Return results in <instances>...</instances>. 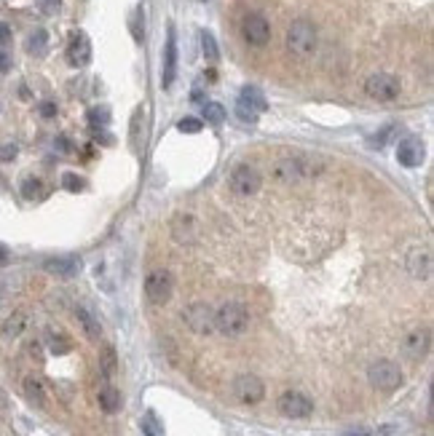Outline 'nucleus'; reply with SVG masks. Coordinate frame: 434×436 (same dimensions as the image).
Wrapping results in <instances>:
<instances>
[{
    "label": "nucleus",
    "instance_id": "f257e3e1",
    "mask_svg": "<svg viewBox=\"0 0 434 436\" xmlns=\"http://www.w3.org/2000/svg\"><path fill=\"white\" fill-rule=\"evenodd\" d=\"M247 327H250V311L241 302H223L215 311V330L225 335V337H239V335L247 332Z\"/></svg>",
    "mask_w": 434,
    "mask_h": 436
},
{
    "label": "nucleus",
    "instance_id": "f03ea898",
    "mask_svg": "<svg viewBox=\"0 0 434 436\" xmlns=\"http://www.w3.org/2000/svg\"><path fill=\"white\" fill-rule=\"evenodd\" d=\"M316 43H319V35H316V27L308 19H295L287 27V48L300 59H308L316 51Z\"/></svg>",
    "mask_w": 434,
    "mask_h": 436
},
{
    "label": "nucleus",
    "instance_id": "7ed1b4c3",
    "mask_svg": "<svg viewBox=\"0 0 434 436\" xmlns=\"http://www.w3.org/2000/svg\"><path fill=\"white\" fill-rule=\"evenodd\" d=\"M367 380H370V386L375 391L391 393L402 386V370H400V364H394L391 359H378L370 364Z\"/></svg>",
    "mask_w": 434,
    "mask_h": 436
},
{
    "label": "nucleus",
    "instance_id": "20e7f679",
    "mask_svg": "<svg viewBox=\"0 0 434 436\" xmlns=\"http://www.w3.org/2000/svg\"><path fill=\"white\" fill-rule=\"evenodd\" d=\"M308 174H311V169L298 155H285L271 169V177L276 182H282V185H300Z\"/></svg>",
    "mask_w": 434,
    "mask_h": 436
},
{
    "label": "nucleus",
    "instance_id": "39448f33",
    "mask_svg": "<svg viewBox=\"0 0 434 436\" xmlns=\"http://www.w3.org/2000/svg\"><path fill=\"white\" fill-rule=\"evenodd\" d=\"M172 292H175V279L166 268H153L145 279V297L153 305H164L172 300Z\"/></svg>",
    "mask_w": 434,
    "mask_h": 436
},
{
    "label": "nucleus",
    "instance_id": "423d86ee",
    "mask_svg": "<svg viewBox=\"0 0 434 436\" xmlns=\"http://www.w3.org/2000/svg\"><path fill=\"white\" fill-rule=\"evenodd\" d=\"M182 321H185V327L194 335H201V337H207V335L215 332V311L207 302H191L182 311Z\"/></svg>",
    "mask_w": 434,
    "mask_h": 436
},
{
    "label": "nucleus",
    "instance_id": "0eeeda50",
    "mask_svg": "<svg viewBox=\"0 0 434 436\" xmlns=\"http://www.w3.org/2000/svg\"><path fill=\"white\" fill-rule=\"evenodd\" d=\"M365 91L370 99H378V102H394L400 97V78L391 76V73H373V76L365 80Z\"/></svg>",
    "mask_w": 434,
    "mask_h": 436
},
{
    "label": "nucleus",
    "instance_id": "6e6552de",
    "mask_svg": "<svg viewBox=\"0 0 434 436\" xmlns=\"http://www.w3.org/2000/svg\"><path fill=\"white\" fill-rule=\"evenodd\" d=\"M269 110V102H266V97H263V91L255 89V86H244L239 94V102H236V115L239 120L244 123H255L260 113H266Z\"/></svg>",
    "mask_w": 434,
    "mask_h": 436
},
{
    "label": "nucleus",
    "instance_id": "1a4fd4ad",
    "mask_svg": "<svg viewBox=\"0 0 434 436\" xmlns=\"http://www.w3.org/2000/svg\"><path fill=\"white\" fill-rule=\"evenodd\" d=\"M231 190L236 193V196L247 198V196H255L257 190H260V185H263V177H260V171L250 164H239L233 171H231Z\"/></svg>",
    "mask_w": 434,
    "mask_h": 436
},
{
    "label": "nucleus",
    "instance_id": "9d476101",
    "mask_svg": "<svg viewBox=\"0 0 434 436\" xmlns=\"http://www.w3.org/2000/svg\"><path fill=\"white\" fill-rule=\"evenodd\" d=\"M276 407H279V412L285 418H290V421H303V418H308L314 412V402L300 391H285L279 396Z\"/></svg>",
    "mask_w": 434,
    "mask_h": 436
},
{
    "label": "nucleus",
    "instance_id": "9b49d317",
    "mask_svg": "<svg viewBox=\"0 0 434 436\" xmlns=\"http://www.w3.org/2000/svg\"><path fill=\"white\" fill-rule=\"evenodd\" d=\"M233 396L241 405H260L266 399V386L257 375H239L233 380Z\"/></svg>",
    "mask_w": 434,
    "mask_h": 436
},
{
    "label": "nucleus",
    "instance_id": "f8f14e48",
    "mask_svg": "<svg viewBox=\"0 0 434 436\" xmlns=\"http://www.w3.org/2000/svg\"><path fill=\"white\" fill-rule=\"evenodd\" d=\"M241 35L250 45H266L271 41V24L263 14H247L241 19Z\"/></svg>",
    "mask_w": 434,
    "mask_h": 436
},
{
    "label": "nucleus",
    "instance_id": "ddd939ff",
    "mask_svg": "<svg viewBox=\"0 0 434 436\" xmlns=\"http://www.w3.org/2000/svg\"><path fill=\"white\" fill-rule=\"evenodd\" d=\"M432 348V332L426 327H419V330L407 332L402 340V353L410 361H421Z\"/></svg>",
    "mask_w": 434,
    "mask_h": 436
},
{
    "label": "nucleus",
    "instance_id": "4468645a",
    "mask_svg": "<svg viewBox=\"0 0 434 436\" xmlns=\"http://www.w3.org/2000/svg\"><path fill=\"white\" fill-rule=\"evenodd\" d=\"M405 268L407 273L413 276V279H421V281H426L429 276H432V252L426 249V246H413L407 257H405Z\"/></svg>",
    "mask_w": 434,
    "mask_h": 436
},
{
    "label": "nucleus",
    "instance_id": "2eb2a0df",
    "mask_svg": "<svg viewBox=\"0 0 434 436\" xmlns=\"http://www.w3.org/2000/svg\"><path fill=\"white\" fill-rule=\"evenodd\" d=\"M67 62L73 67H86L91 62V41L86 32H73L70 35V43H67Z\"/></svg>",
    "mask_w": 434,
    "mask_h": 436
},
{
    "label": "nucleus",
    "instance_id": "dca6fc26",
    "mask_svg": "<svg viewBox=\"0 0 434 436\" xmlns=\"http://www.w3.org/2000/svg\"><path fill=\"white\" fill-rule=\"evenodd\" d=\"M172 239L177 241V244H196V239H198V223H196L194 214L180 211L172 220Z\"/></svg>",
    "mask_w": 434,
    "mask_h": 436
},
{
    "label": "nucleus",
    "instance_id": "f3484780",
    "mask_svg": "<svg viewBox=\"0 0 434 436\" xmlns=\"http://www.w3.org/2000/svg\"><path fill=\"white\" fill-rule=\"evenodd\" d=\"M397 161L405 166V169H416V166L423 164V142L416 139V136H407L397 145Z\"/></svg>",
    "mask_w": 434,
    "mask_h": 436
},
{
    "label": "nucleus",
    "instance_id": "a211bd4d",
    "mask_svg": "<svg viewBox=\"0 0 434 436\" xmlns=\"http://www.w3.org/2000/svg\"><path fill=\"white\" fill-rule=\"evenodd\" d=\"M43 268L51 276H57V279H75L78 273H81V257L75 255H65V257H51V260H46Z\"/></svg>",
    "mask_w": 434,
    "mask_h": 436
},
{
    "label": "nucleus",
    "instance_id": "6ab92c4d",
    "mask_svg": "<svg viewBox=\"0 0 434 436\" xmlns=\"http://www.w3.org/2000/svg\"><path fill=\"white\" fill-rule=\"evenodd\" d=\"M177 76V35L175 27H169V38H166V51H164V76H161V86L169 89Z\"/></svg>",
    "mask_w": 434,
    "mask_h": 436
},
{
    "label": "nucleus",
    "instance_id": "aec40b11",
    "mask_svg": "<svg viewBox=\"0 0 434 436\" xmlns=\"http://www.w3.org/2000/svg\"><path fill=\"white\" fill-rule=\"evenodd\" d=\"M75 318H78V324L83 327V332H86V337H89V340H100L102 327H100V321L94 318L91 311H86L83 305H78V308H75Z\"/></svg>",
    "mask_w": 434,
    "mask_h": 436
},
{
    "label": "nucleus",
    "instance_id": "412c9836",
    "mask_svg": "<svg viewBox=\"0 0 434 436\" xmlns=\"http://www.w3.org/2000/svg\"><path fill=\"white\" fill-rule=\"evenodd\" d=\"M25 396H27V402L35 407H46L48 405V393H46V386L38 380V377H27L25 380Z\"/></svg>",
    "mask_w": 434,
    "mask_h": 436
},
{
    "label": "nucleus",
    "instance_id": "4be33fe9",
    "mask_svg": "<svg viewBox=\"0 0 434 436\" xmlns=\"http://www.w3.org/2000/svg\"><path fill=\"white\" fill-rule=\"evenodd\" d=\"M25 330H27V314L25 311H14L11 316L3 321V337H8V340L19 337Z\"/></svg>",
    "mask_w": 434,
    "mask_h": 436
},
{
    "label": "nucleus",
    "instance_id": "5701e85b",
    "mask_svg": "<svg viewBox=\"0 0 434 436\" xmlns=\"http://www.w3.org/2000/svg\"><path fill=\"white\" fill-rule=\"evenodd\" d=\"M25 48H27V54H32V57H43L46 51H48V32L32 30L27 35V41H25Z\"/></svg>",
    "mask_w": 434,
    "mask_h": 436
},
{
    "label": "nucleus",
    "instance_id": "b1692460",
    "mask_svg": "<svg viewBox=\"0 0 434 436\" xmlns=\"http://www.w3.org/2000/svg\"><path fill=\"white\" fill-rule=\"evenodd\" d=\"M97 402L105 412H118L121 409V391L113 388V386H102L100 393H97Z\"/></svg>",
    "mask_w": 434,
    "mask_h": 436
},
{
    "label": "nucleus",
    "instance_id": "393cba45",
    "mask_svg": "<svg viewBox=\"0 0 434 436\" xmlns=\"http://www.w3.org/2000/svg\"><path fill=\"white\" fill-rule=\"evenodd\" d=\"M46 343H48V351H51V353H57V356L67 353V351L73 348L70 337H65L62 332H54V330H48V335H46Z\"/></svg>",
    "mask_w": 434,
    "mask_h": 436
},
{
    "label": "nucleus",
    "instance_id": "a878e982",
    "mask_svg": "<svg viewBox=\"0 0 434 436\" xmlns=\"http://www.w3.org/2000/svg\"><path fill=\"white\" fill-rule=\"evenodd\" d=\"M22 196L27 198V201L41 198L43 196V182L38 180V177H27V180L22 182Z\"/></svg>",
    "mask_w": 434,
    "mask_h": 436
},
{
    "label": "nucleus",
    "instance_id": "bb28decb",
    "mask_svg": "<svg viewBox=\"0 0 434 436\" xmlns=\"http://www.w3.org/2000/svg\"><path fill=\"white\" fill-rule=\"evenodd\" d=\"M201 48H204V57L210 62H217V57H220V48H217V41H215V35H212L210 30L201 32Z\"/></svg>",
    "mask_w": 434,
    "mask_h": 436
},
{
    "label": "nucleus",
    "instance_id": "cd10ccee",
    "mask_svg": "<svg viewBox=\"0 0 434 436\" xmlns=\"http://www.w3.org/2000/svg\"><path fill=\"white\" fill-rule=\"evenodd\" d=\"M201 113H204V120H207V123H215V126H220L225 120V107L217 105V102H207Z\"/></svg>",
    "mask_w": 434,
    "mask_h": 436
},
{
    "label": "nucleus",
    "instance_id": "c85d7f7f",
    "mask_svg": "<svg viewBox=\"0 0 434 436\" xmlns=\"http://www.w3.org/2000/svg\"><path fill=\"white\" fill-rule=\"evenodd\" d=\"M107 120H110V110H107V107H91V110H89L91 129H97V126H105Z\"/></svg>",
    "mask_w": 434,
    "mask_h": 436
},
{
    "label": "nucleus",
    "instance_id": "c756f323",
    "mask_svg": "<svg viewBox=\"0 0 434 436\" xmlns=\"http://www.w3.org/2000/svg\"><path fill=\"white\" fill-rule=\"evenodd\" d=\"M177 129H180L182 134H198L201 129H204V120H198V118H182L180 123H177Z\"/></svg>",
    "mask_w": 434,
    "mask_h": 436
},
{
    "label": "nucleus",
    "instance_id": "7c9ffc66",
    "mask_svg": "<svg viewBox=\"0 0 434 436\" xmlns=\"http://www.w3.org/2000/svg\"><path fill=\"white\" fill-rule=\"evenodd\" d=\"M62 185H65V190H70V193H78V190H83V180L73 174V171H65L62 174Z\"/></svg>",
    "mask_w": 434,
    "mask_h": 436
},
{
    "label": "nucleus",
    "instance_id": "2f4dec72",
    "mask_svg": "<svg viewBox=\"0 0 434 436\" xmlns=\"http://www.w3.org/2000/svg\"><path fill=\"white\" fill-rule=\"evenodd\" d=\"M102 375L105 377L116 375V351H113V348H105V356H102Z\"/></svg>",
    "mask_w": 434,
    "mask_h": 436
},
{
    "label": "nucleus",
    "instance_id": "473e14b6",
    "mask_svg": "<svg viewBox=\"0 0 434 436\" xmlns=\"http://www.w3.org/2000/svg\"><path fill=\"white\" fill-rule=\"evenodd\" d=\"M140 123H142V107L135 110V118H132V145H140Z\"/></svg>",
    "mask_w": 434,
    "mask_h": 436
},
{
    "label": "nucleus",
    "instance_id": "72a5a7b5",
    "mask_svg": "<svg viewBox=\"0 0 434 436\" xmlns=\"http://www.w3.org/2000/svg\"><path fill=\"white\" fill-rule=\"evenodd\" d=\"M38 6H41V11H43V14L54 16V14H60L62 0H38Z\"/></svg>",
    "mask_w": 434,
    "mask_h": 436
},
{
    "label": "nucleus",
    "instance_id": "f704fd0d",
    "mask_svg": "<svg viewBox=\"0 0 434 436\" xmlns=\"http://www.w3.org/2000/svg\"><path fill=\"white\" fill-rule=\"evenodd\" d=\"M16 153H19V148H16L14 142H8V145H3V148H0V161H3V164H8V161H14V158H16Z\"/></svg>",
    "mask_w": 434,
    "mask_h": 436
},
{
    "label": "nucleus",
    "instance_id": "c9c22d12",
    "mask_svg": "<svg viewBox=\"0 0 434 436\" xmlns=\"http://www.w3.org/2000/svg\"><path fill=\"white\" fill-rule=\"evenodd\" d=\"M41 115H43V118H54V115H57V105H54V102H43V105H41Z\"/></svg>",
    "mask_w": 434,
    "mask_h": 436
},
{
    "label": "nucleus",
    "instance_id": "e433bc0d",
    "mask_svg": "<svg viewBox=\"0 0 434 436\" xmlns=\"http://www.w3.org/2000/svg\"><path fill=\"white\" fill-rule=\"evenodd\" d=\"M11 41V27L6 22H0V45H6Z\"/></svg>",
    "mask_w": 434,
    "mask_h": 436
},
{
    "label": "nucleus",
    "instance_id": "4c0bfd02",
    "mask_svg": "<svg viewBox=\"0 0 434 436\" xmlns=\"http://www.w3.org/2000/svg\"><path fill=\"white\" fill-rule=\"evenodd\" d=\"M11 67V57L8 54H0V73H6Z\"/></svg>",
    "mask_w": 434,
    "mask_h": 436
},
{
    "label": "nucleus",
    "instance_id": "58836bf2",
    "mask_svg": "<svg viewBox=\"0 0 434 436\" xmlns=\"http://www.w3.org/2000/svg\"><path fill=\"white\" fill-rule=\"evenodd\" d=\"M57 148H60L62 153H67L70 150V139H67V136H60V139H57Z\"/></svg>",
    "mask_w": 434,
    "mask_h": 436
},
{
    "label": "nucleus",
    "instance_id": "ea45409f",
    "mask_svg": "<svg viewBox=\"0 0 434 436\" xmlns=\"http://www.w3.org/2000/svg\"><path fill=\"white\" fill-rule=\"evenodd\" d=\"M344 436H370V431H365V428H360V431H348V434Z\"/></svg>",
    "mask_w": 434,
    "mask_h": 436
},
{
    "label": "nucleus",
    "instance_id": "a19ab883",
    "mask_svg": "<svg viewBox=\"0 0 434 436\" xmlns=\"http://www.w3.org/2000/svg\"><path fill=\"white\" fill-rule=\"evenodd\" d=\"M142 434H145V436H156V434H153V428H150V426H142Z\"/></svg>",
    "mask_w": 434,
    "mask_h": 436
},
{
    "label": "nucleus",
    "instance_id": "79ce46f5",
    "mask_svg": "<svg viewBox=\"0 0 434 436\" xmlns=\"http://www.w3.org/2000/svg\"><path fill=\"white\" fill-rule=\"evenodd\" d=\"M6 257H8V252H6V249H3V246H0V262H3V260H6Z\"/></svg>",
    "mask_w": 434,
    "mask_h": 436
}]
</instances>
